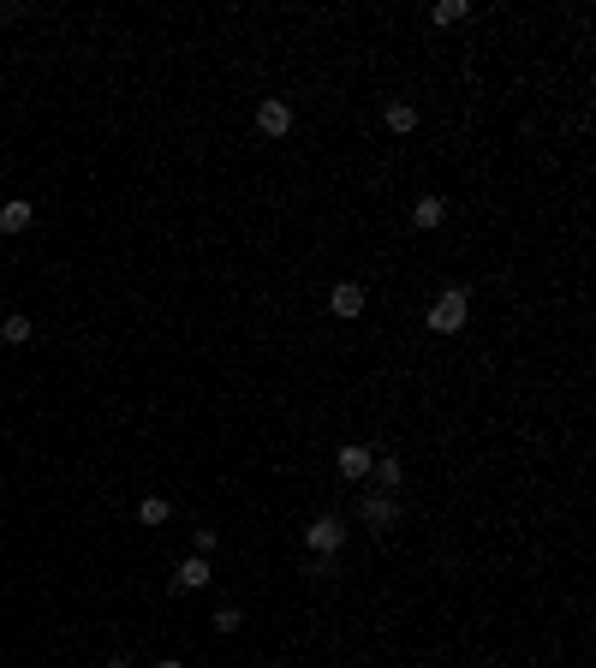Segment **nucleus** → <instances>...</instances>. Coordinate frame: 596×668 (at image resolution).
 Returning a JSON list of instances; mask_svg holds the SVG:
<instances>
[{"instance_id": "1", "label": "nucleus", "mask_w": 596, "mask_h": 668, "mask_svg": "<svg viewBox=\"0 0 596 668\" xmlns=\"http://www.w3.org/2000/svg\"><path fill=\"white\" fill-rule=\"evenodd\" d=\"M465 311H471L465 287H447V293L430 305V329H436V334H459V329H465Z\"/></svg>"}, {"instance_id": "2", "label": "nucleus", "mask_w": 596, "mask_h": 668, "mask_svg": "<svg viewBox=\"0 0 596 668\" xmlns=\"http://www.w3.org/2000/svg\"><path fill=\"white\" fill-rule=\"evenodd\" d=\"M304 543L317 555H340V543H346V519H334V513H317L310 525H304Z\"/></svg>"}, {"instance_id": "3", "label": "nucleus", "mask_w": 596, "mask_h": 668, "mask_svg": "<svg viewBox=\"0 0 596 668\" xmlns=\"http://www.w3.org/2000/svg\"><path fill=\"white\" fill-rule=\"evenodd\" d=\"M358 519H364L370 531H394L399 525V501L388 490H370L364 501H358Z\"/></svg>"}, {"instance_id": "4", "label": "nucleus", "mask_w": 596, "mask_h": 668, "mask_svg": "<svg viewBox=\"0 0 596 668\" xmlns=\"http://www.w3.org/2000/svg\"><path fill=\"white\" fill-rule=\"evenodd\" d=\"M257 132H262V138H286V132H293V108H286L280 96L257 102Z\"/></svg>"}, {"instance_id": "5", "label": "nucleus", "mask_w": 596, "mask_h": 668, "mask_svg": "<svg viewBox=\"0 0 596 668\" xmlns=\"http://www.w3.org/2000/svg\"><path fill=\"white\" fill-rule=\"evenodd\" d=\"M215 579V567H209V555H191V561H179V573H173V591H203Z\"/></svg>"}, {"instance_id": "6", "label": "nucleus", "mask_w": 596, "mask_h": 668, "mask_svg": "<svg viewBox=\"0 0 596 668\" xmlns=\"http://www.w3.org/2000/svg\"><path fill=\"white\" fill-rule=\"evenodd\" d=\"M328 305H334V316H358L364 311V287H358V281H340L334 293H328Z\"/></svg>"}, {"instance_id": "7", "label": "nucleus", "mask_w": 596, "mask_h": 668, "mask_svg": "<svg viewBox=\"0 0 596 668\" xmlns=\"http://www.w3.org/2000/svg\"><path fill=\"white\" fill-rule=\"evenodd\" d=\"M441 221H447V203H441V197H417L412 203V227L430 233V227H441Z\"/></svg>"}, {"instance_id": "8", "label": "nucleus", "mask_w": 596, "mask_h": 668, "mask_svg": "<svg viewBox=\"0 0 596 668\" xmlns=\"http://www.w3.org/2000/svg\"><path fill=\"white\" fill-rule=\"evenodd\" d=\"M340 477H370V448H364V442H346V448H340Z\"/></svg>"}, {"instance_id": "9", "label": "nucleus", "mask_w": 596, "mask_h": 668, "mask_svg": "<svg viewBox=\"0 0 596 668\" xmlns=\"http://www.w3.org/2000/svg\"><path fill=\"white\" fill-rule=\"evenodd\" d=\"M370 477H376V490H399V484H406V466H399L394 453H382L376 466H370Z\"/></svg>"}, {"instance_id": "10", "label": "nucleus", "mask_w": 596, "mask_h": 668, "mask_svg": "<svg viewBox=\"0 0 596 668\" xmlns=\"http://www.w3.org/2000/svg\"><path fill=\"white\" fill-rule=\"evenodd\" d=\"M30 221H36V209L19 197V203H6V209H0V233H24Z\"/></svg>"}, {"instance_id": "11", "label": "nucleus", "mask_w": 596, "mask_h": 668, "mask_svg": "<svg viewBox=\"0 0 596 668\" xmlns=\"http://www.w3.org/2000/svg\"><path fill=\"white\" fill-rule=\"evenodd\" d=\"M382 119H388V132H399V138L417 132V108H412V102H388V114H382Z\"/></svg>"}, {"instance_id": "12", "label": "nucleus", "mask_w": 596, "mask_h": 668, "mask_svg": "<svg viewBox=\"0 0 596 668\" xmlns=\"http://www.w3.org/2000/svg\"><path fill=\"white\" fill-rule=\"evenodd\" d=\"M30 334H36V329H30V316H24V311H12L6 322H0V340H6V346H24Z\"/></svg>"}, {"instance_id": "13", "label": "nucleus", "mask_w": 596, "mask_h": 668, "mask_svg": "<svg viewBox=\"0 0 596 668\" xmlns=\"http://www.w3.org/2000/svg\"><path fill=\"white\" fill-rule=\"evenodd\" d=\"M167 501H161V495H149V501H138V525H167Z\"/></svg>"}, {"instance_id": "14", "label": "nucleus", "mask_w": 596, "mask_h": 668, "mask_svg": "<svg viewBox=\"0 0 596 668\" xmlns=\"http://www.w3.org/2000/svg\"><path fill=\"white\" fill-rule=\"evenodd\" d=\"M209 627H215V632H238V627H245V615H238L233 603H227V609H215V615H209Z\"/></svg>"}, {"instance_id": "15", "label": "nucleus", "mask_w": 596, "mask_h": 668, "mask_svg": "<svg viewBox=\"0 0 596 668\" xmlns=\"http://www.w3.org/2000/svg\"><path fill=\"white\" fill-rule=\"evenodd\" d=\"M459 19H471V6H465V0H441V6H436V24H459Z\"/></svg>"}, {"instance_id": "16", "label": "nucleus", "mask_w": 596, "mask_h": 668, "mask_svg": "<svg viewBox=\"0 0 596 668\" xmlns=\"http://www.w3.org/2000/svg\"><path fill=\"white\" fill-rule=\"evenodd\" d=\"M156 668H179V663H173V656H161V663H156Z\"/></svg>"}, {"instance_id": "17", "label": "nucleus", "mask_w": 596, "mask_h": 668, "mask_svg": "<svg viewBox=\"0 0 596 668\" xmlns=\"http://www.w3.org/2000/svg\"><path fill=\"white\" fill-rule=\"evenodd\" d=\"M483 668H501V663H483Z\"/></svg>"}, {"instance_id": "18", "label": "nucleus", "mask_w": 596, "mask_h": 668, "mask_svg": "<svg viewBox=\"0 0 596 668\" xmlns=\"http://www.w3.org/2000/svg\"><path fill=\"white\" fill-rule=\"evenodd\" d=\"M0 179H6V167H0Z\"/></svg>"}]
</instances>
